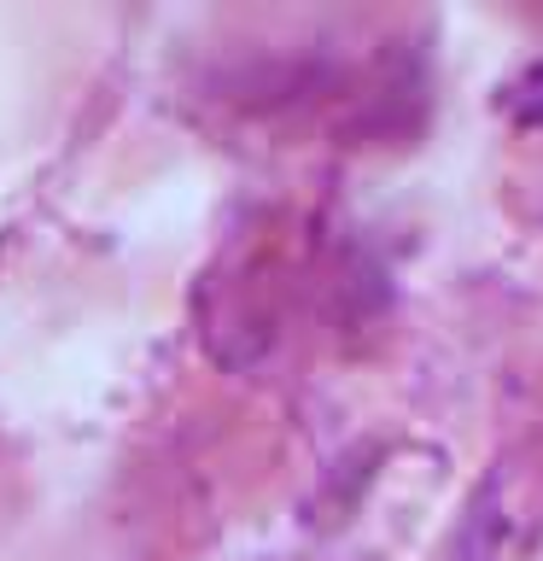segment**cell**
Returning <instances> with one entry per match:
<instances>
[{
    "label": "cell",
    "mask_w": 543,
    "mask_h": 561,
    "mask_svg": "<svg viewBox=\"0 0 543 561\" xmlns=\"http://www.w3.org/2000/svg\"><path fill=\"white\" fill-rule=\"evenodd\" d=\"M515 117L520 123H543V65H532L515 88Z\"/></svg>",
    "instance_id": "1"
}]
</instances>
